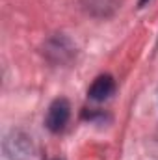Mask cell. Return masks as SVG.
Returning a JSON list of instances; mask_svg holds the SVG:
<instances>
[{
    "label": "cell",
    "mask_w": 158,
    "mask_h": 160,
    "mask_svg": "<svg viewBox=\"0 0 158 160\" xmlns=\"http://www.w3.org/2000/svg\"><path fill=\"white\" fill-rule=\"evenodd\" d=\"M71 116V106L65 99H56L50 106H48V112H47V118H45V125L50 132H60L65 128L67 121Z\"/></svg>",
    "instance_id": "1"
},
{
    "label": "cell",
    "mask_w": 158,
    "mask_h": 160,
    "mask_svg": "<svg viewBox=\"0 0 158 160\" xmlns=\"http://www.w3.org/2000/svg\"><path fill=\"white\" fill-rule=\"evenodd\" d=\"M145 2H147V0H140V6H143V4H145Z\"/></svg>",
    "instance_id": "3"
},
{
    "label": "cell",
    "mask_w": 158,
    "mask_h": 160,
    "mask_svg": "<svg viewBox=\"0 0 158 160\" xmlns=\"http://www.w3.org/2000/svg\"><path fill=\"white\" fill-rule=\"evenodd\" d=\"M114 89H116V82H114V78H112L110 75H101V77H97L95 82L91 84L87 95H89V99L101 102V101H106V99L114 93Z\"/></svg>",
    "instance_id": "2"
}]
</instances>
